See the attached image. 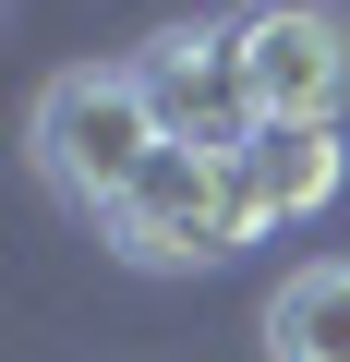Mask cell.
<instances>
[{
  "label": "cell",
  "instance_id": "3957f363",
  "mask_svg": "<svg viewBox=\"0 0 350 362\" xmlns=\"http://www.w3.org/2000/svg\"><path fill=\"white\" fill-rule=\"evenodd\" d=\"M230 61H242V109L254 121H338V97H350V13L338 0H254L230 25Z\"/></svg>",
  "mask_w": 350,
  "mask_h": 362
},
{
  "label": "cell",
  "instance_id": "277c9868",
  "mask_svg": "<svg viewBox=\"0 0 350 362\" xmlns=\"http://www.w3.org/2000/svg\"><path fill=\"white\" fill-rule=\"evenodd\" d=\"M338 121H254L230 145V181H242V218L254 230H290V218H326L338 206Z\"/></svg>",
  "mask_w": 350,
  "mask_h": 362
},
{
  "label": "cell",
  "instance_id": "6da1fadb",
  "mask_svg": "<svg viewBox=\"0 0 350 362\" xmlns=\"http://www.w3.org/2000/svg\"><path fill=\"white\" fill-rule=\"evenodd\" d=\"M157 145H169V109H157L145 61H85V73H61V85L37 97V169L61 181L85 218H109V206L133 194Z\"/></svg>",
  "mask_w": 350,
  "mask_h": 362
},
{
  "label": "cell",
  "instance_id": "8992f818",
  "mask_svg": "<svg viewBox=\"0 0 350 362\" xmlns=\"http://www.w3.org/2000/svg\"><path fill=\"white\" fill-rule=\"evenodd\" d=\"M266 362H350V254H314L266 290Z\"/></svg>",
  "mask_w": 350,
  "mask_h": 362
},
{
  "label": "cell",
  "instance_id": "5b68a950",
  "mask_svg": "<svg viewBox=\"0 0 350 362\" xmlns=\"http://www.w3.org/2000/svg\"><path fill=\"white\" fill-rule=\"evenodd\" d=\"M145 85H157V109H169V133H182V145H242V133H254L230 25H169V37L145 49Z\"/></svg>",
  "mask_w": 350,
  "mask_h": 362
},
{
  "label": "cell",
  "instance_id": "7a4b0ae2",
  "mask_svg": "<svg viewBox=\"0 0 350 362\" xmlns=\"http://www.w3.org/2000/svg\"><path fill=\"white\" fill-rule=\"evenodd\" d=\"M133 266H218V254H242L254 242V218H242V181H230V145H182L169 133L157 157H145V181L97 218Z\"/></svg>",
  "mask_w": 350,
  "mask_h": 362
}]
</instances>
